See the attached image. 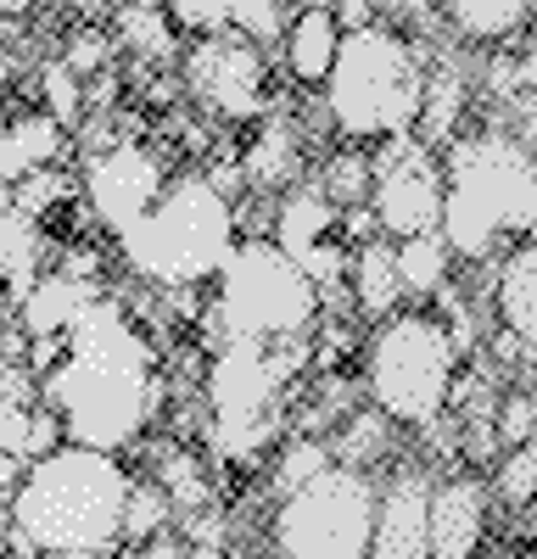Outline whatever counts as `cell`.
Segmentation results:
<instances>
[{
	"label": "cell",
	"instance_id": "cell-7",
	"mask_svg": "<svg viewBox=\"0 0 537 559\" xmlns=\"http://www.w3.org/2000/svg\"><path fill=\"white\" fill-rule=\"evenodd\" d=\"M454 369H460V347L437 313H420V308L392 313L381 319V331L370 336V353H365L370 408L386 414L392 426L431 431L448 414V397H454Z\"/></svg>",
	"mask_w": 537,
	"mask_h": 559
},
{
	"label": "cell",
	"instance_id": "cell-11",
	"mask_svg": "<svg viewBox=\"0 0 537 559\" xmlns=\"http://www.w3.org/2000/svg\"><path fill=\"white\" fill-rule=\"evenodd\" d=\"M168 179H174V168L163 163V152L141 146V140H118V146L84 157L79 197H84L90 218L118 241L134 218H146L157 207V197L168 191Z\"/></svg>",
	"mask_w": 537,
	"mask_h": 559
},
{
	"label": "cell",
	"instance_id": "cell-39",
	"mask_svg": "<svg viewBox=\"0 0 537 559\" xmlns=\"http://www.w3.org/2000/svg\"><path fill=\"white\" fill-rule=\"evenodd\" d=\"M492 353H499V364H515V358H526V353H521V342H515L510 331H499V336H492Z\"/></svg>",
	"mask_w": 537,
	"mask_h": 559
},
{
	"label": "cell",
	"instance_id": "cell-31",
	"mask_svg": "<svg viewBox=\"0 0 537 559\" xmlns=\"http://www.w3.org/2000/svg\"><path fill=\"white\" fill-rule=\"evenodd\" d=\"M302 7H275V0H230V34H241L247 45H275L286 39V28L297 23Z\"/></svg>",
	"mask_w": 537,
	"mask_h": 559
},
{
	"label": "cell",
	"instance_id": "cell-25",
	"mask_svg": "<svg viewBox=\"0 0 537 559\" xmlns=\"http://www.w3.org/2000/svg\"><path fill=\"white\" fill-rule=\"evenodd\" d=\"M448 28L460 39H476V45H504V39H521L526 23H532V7L521 0H454L442 7Z\"/></svg>",
	"mask_w": 537,
	"mask_h": 559
},
{
	"label": "cell",
	"instance_id": "cell-16",
	"mask_svg": "<svg viewBox=\"0 0 537 559\" xmlns=\"http://www.w3.org/2000/svg\"><path fill=\"white\" fill-rule=\"evenodd\" d=\"M45 269H51V236L28 213H17L12 185H0V286H7L12 308L39 286Z\"/></svg>",
	"mask_w": 537,
	"mask_h": 559
},
{
	"label": "cell",
	"instance_id": "cell-9",
	"mask_svg": "<svg viewBox=\"0 0 537 559\" xmlns=\"http://www.w3.org/2000/svg\"><path fill=\"white\" fill-rule=\"evenodd\" d=\"M375 526V481L365 471L331 464L297 492L275 498L268 543L281 559H370Z\"/></svg>",
	"mask_w": 537,
	"mask_h": 559
},
{
	"label": "cell",
	"instance_id": "cell-19",
	"mask_svg": "<svg viewBox=\"0 0 537 559\" xmlns=\"http://www.w3.org/2000/svg\"><path fill=\"white\" fill-rule=\"evenodd\" d=\"M68 152V134L45 118L39 107L0 112V185H17L34 168H51Z\"/></svg>",
	"mask_w": 537,
	"mask_h": 559
},
{
	"label": "cell",
	"instance_id": "cell-32",
	"mask_svg": "<svg viewBox=\"0 0 537 559\" xmlns=\"http://www.w3.org/2000/svg\"><path fill=\"white\" fill-rule=\"evenodd\" d=\"M331 448L325 442H313V437H297V442H286L281 448V459H275V498H286V492H297L302 481H313L320 471H331Z\"/></svg>",
	"mask_w": 537,
	"mask_h": 559
},
{
	"label": "cell",
	"instance_id": "cell-36",
	"mask_svg": "<svg viewBox=\"0 0 537 559\" xmlns=\"http://www.w3.org/2000/svg\"><path fill=\"white\" fill-rule=\"evenodd\" d=\"M532 426H537V397L532 392L504 397V408L492 414V431H499V442H510V448H521L532 437Z\"/></svg>",
	"mask_w": 537,
	"mask_h": 559
},
{
	"label": "cell",
	"instance_id": "cell-23",
	"mask_svg": "<svg viewBox=\"0 0 537 559\" xmlns=\"http://www.w3.org/2000/svg\"><path fill=\"white\" fill-rule=\"evenodd\" d=\"M347 280H353V308L365 313V319H392V313H397L403 286H397L392 241H365V247H353Z\"/></svg>",
	"mask_w": 537,
	"mask_h": 559
},
{
	"label": "cell",
	"instance_id": "cell-17",
	"mask_svg": "<svg viewBox=\"0 0 537 559\" xmlns=\"http://www.w3.org/2000/svg\"><path fill=\"white\" fill-rule=\"evenodd\" d=\"M492 313L521 342V353L537 358V236L504 252L499 274H492Z\"/></svg>",
	"mask_w": 537,
	"mask_h": 559
},
{
	"label": "cell",
	"instance_id": "cell-10",
	"mask_svg": "<svg viewBox=\"0 0 537 559\" xmlns=\"http://www.w3.org/2000/svg\"><path fill=\"white\" fill-rule=\"evenodd\" d=\"M370 213L375 229H386L392 241H415V236H437L442 224V163L431 157V146H420L415 134L381 140V157H370Z\"/></svg>",
	"mask_w": 537,
	"mask_h": 559
},
{
	"label": "cell",
	"instance_id": "cell-6",
	"mask_svg": "<svg viewBox=\"0 0 537 559\" xmlns=\"http://www.w3.org/2000/svg\"><path fill=\"white\" fill-rule=\"evenodd\" d=\"M313 319L320 292L268 236H241L213 274L207 331L218 342H302Z\"/></svg>",
	"mask_w": 537,
	"mask_h": 559
},
{
	"label": "cell",
	"instance_id": "cell-34",
	"mask_svg": "<svg viewBox=\"0 0 537 559\" xmlns=\"http://www.w3.org/2000/svg\"><path fill=\"white\" fill-rule=\"evenodd\" d=\"M112 51H118L112 34L79 28V34L62 45V68H68L73 79H102V73H112Z\"/></svg>",
	"mask_w": 537,
	"mask_h": 559
},
{
	"label": "cell",
	"instance_id": "cell-12",
	"mask_svg": "<svg viewBox=\"0 0 537 559\" xmlns=\"http://www.w3.org/2000/svg\"><path fill=\"white\" fill-rule=\"evenodd\" d=\"M268 241H275L302 274L313 292H347V263H353V241H347V224L342 207L325 202L320 185H297L286 191V202H275V224H268Z\"/></svg>",
	"mask_w": 537,
	"mask_h": 559
},
{
	"label": "cell",
	"instance_id": "cell-20",
	"mask_svg": "<svg viewBox=\"0 0 537 559\" xmlns=\"http://www.w3.org/2000/svg\"><path fill=\"white\" fill-rule=\"evenodd\" d=\"M281 51H286V73L302 90H325V79L336 68V51H342V28H336L331 7H302L297 23L281 39Z\"/></svg>",
	"mask_w": 537,
	"mask_h": 559
},
{
	"label": "cell",
	"instance_id": "cell-41",
	"mask_svg": "<svg viewBox=\"0 0 537 559\" xmlns=\"http://www.w3.org/2000/svg\"><path fill=\"white\" fill-rule=\"evenodd\" d=\"M39 559H107V554H39Z\"/></svg>",
	"mask_w": 537,
	"mask_h": 559
},
{
	"label": "cell",
	"instance_id": "cell-14",
	"mask_svg": "<svg viewBox=\"0 0 537 559\" xmlns=\"http://www.w3.org/2000/svg\"><path fill=\"white\" fill-rule=\"evenodd\" d=\"M370 559H431V476L426 471H397L386 487H375Z\"/></svg>",
	"mask_w": 537,
	"mask_h": 559
},
{
	"label": "cell",
	"instance_id": "cell-8",
	"mask_svg": "<svg viewBox=\"0 0 537 559\" xmlns=\"http://www.w3.org/2000/svg\"><path fill=\"white\" fill-rule=\"evenodd\" d=\"M302 364V342H218L202 403H207V437L218 459L258 453L281 426V392Z\"/></svg>",
	"mask_w": 537,
	"mask_h": 559
},
{
	"label": "cell",
	"instance_id": "cell-26",
	"mask_svg": "<svg viewBox=\"0 0 537 559\" xmlns=\"http://www.w3.org/2000/svg\"><path fill=\"white\" fill-rule=\"evenodd\" d=\"M386 442H392V419L375 414V408H358V414L342 419L336 442H325V448H331L336 464H347V471H370V464L386 453Z\"/></svg>",
	"mask_w": 537,
	"mask_h": 559
},
{
	"label": "cell",
	"instance_id": "cell-28",
	"mask_svg": "<svg viewBox=\"0 0 537 559\" xmlns=\"http://www.w3.org/2000/svg\"><path fill=\"white\" fill-rule=\"evenodd\" d=\"M39 112L51 118L68 140L84 129V79H73V73L62 68V57L39 68Z\"/></svg>",
	"mask_w": 537,
	"mask_h": 559
},
{
	"label": "cell",
	"instance_id": "cell-5",
	"mask_svg": "<svg viewBox=\"0 0 537 559\" xmlns=\"http://www.w3.org/2000/svg\"><path fill=\"white\" fill-rule=\"evenodd\" d=\"M236 241V202H224L207 174H174L157 207L118 236V252L146 286L196 292L213 286Z\"/></svg>",
	"mask_w": 537,
	"mask_h": 559
},
{
	"label": "cell",
	"instance_id": "cell-35",
	"mask_svg": "<svg viewBox=\"0 0 537 559\" xmlns=\"http://www.w3.org/2000/svg\"><path fill=\"white\" fill-rule=\"evenodd\" d=\"M168 23L191 39H213V34H230V0H174Z\"/></svg>",
	"mask_w": 537,
	"mask_h": 559
},
{
	"label": "cell",
	"instance_id": "cell-13",
	"mask_svg": "<svg viewBox=\"0 0 537 559\" xmlns=\"http://www.w3.org/2000/svg\"><path fill=\"white\" fill-rule=\"evenodd\" d=\"M179 84H186L213 118H230V123L258 118L268 107V62L241 34L191 39V51L179 57Z\"/></svg>",
	"mask_w": 537,
	"mask_h": 559
},
{
	"label": "cell",
	"instance_id": "cell-29",
	"mask_svg": "<svg viewBox=\"0 0 537 559\" xmlns=\"http://www.w3.org/2000/svg\"><path fill=\"white\" fill-rule=\"evenodd\" d=\"M325 191V202L331 207H342V213H353V207H370V185H375V174H370V157L358 152V146H347V152H336L331 157V168L313 179Z\"/></svg>",
	"mask_w": 537,
	"mask_h": 559
},
{
	"label": "cell",
	"instance_id": "cell-1",
	"mask_svg": "<svg viewBox=\"0 0 537 559\" xmlns=\"http://www.w3.org/2000/svg\"><path fill=\"white\" fill-rule=\"evenodd\" d=\"M157 342L123 297H96L62 336V358L39 376V408L57 414L62 442L123 453L163 408Z\"/></svg>",
	"mask_w": 537,
	"mask_h": 559
},
{
	"label": "cell",
	"instance_id": "cell-22",
	"mask_svg": "<svg viewBox=\"0 0 537 559\" xmlns=\"http://www.w3.org/2000/svg\"><path fill=\"white\" fill-rule=\"evenodd\" d=\"M465 107H470L465 68H460V62H437V68L426 73V102H420L415 140H420V146H454L460 123H465Z\"/></svg>",
	"mask_w": 537,
	"mask_h": 559
},
{
	"label": "cell",
	"instance_id": "cell-3",
	"mask_svg": "<svg viewBox=\"0 0 537 559\" xmlns=\"http://www.w3.org/2000/svg\"><path fill=\"white\" fill-rule=\"evenodd\" d=\"M448 258L487 263L499 247L537 236V157L504 129L460 134L442 152V224Z\"/></svg>",
	"mask_w": 537,
	"mask_h": 559
},
{
	"label": "cell",
	"instance_id": "cell-37",
	"mask_svg": "<svg viewBox=\"0 0 537 559\" xmlns=\"http://www.w3.org/2000/svg\"><path fill=\"white\" fill-rule=\"evenodd\" d=\"M23 471H28V464H23L17 453H0V492H17Z\"/></svg>",
	"mask_w": 537,
	"mask_h": 559
},
{
	"label": "cell",
	"instance_id": "cell-38",
	"mask_svg": "<svg viewBox=\"0 0 537 559\" xmlns=\"http://www.w3.org/2000/svg\"><path fill=\"white\" fill-rule=\"evenodd\" d=\"M515 140L537 157V102H526V107H521V134H515Z\"/></svg>",
	"mask_w": 537,
	"mask_h": 559
},
{
	"label": "cell",
	"instance_id": "cell-30",
	"mask_svg": "<svg viewBox=\"0 0 537 559\" xmlns=\"http://www.w3.org/2000/svg\"><path fill=\"white\" fill-rule=\"evenodd\" d=\"M174 526V503L157 481H134L129 503H123V548H141L152 537H163Z\"/></svg>",
	"mask_w": 537,
	"mask_h": 559
},
{
	"label": "cell",
	"instance_id": "cell-4",
	"mask_svg": "<svg viewBox=\"0 0 537 559\" xmlns=\"http://www.w3.org/2000/svg\"><path fill=\"white\" fill-rule=\"evenodd\" d=\"M426 57L409 34L392 23H370L342 34L336 68L325 79V112L347 146H381V140L415 134L426 102Z\"/></svg>",
	"mask_w": 537,
	"mask_h": 559
},
{
	"label": "cell",
	"instance_id": "cell-40",
	"mask_svg": "<svg viewBox=\"0 0 537 559\" xmlns=\"http://www.w3.org/2000/svg\"><path fill=\"white\" fill-rule=\"evenodd\" d=\"M12 84H17V57H12V51H0V96H7Z\"/></svg>",
	"mask_w": 537,
	"mask_h": 559
},
{
	"label": "cell",
	"instance_id": "cell-33",
	"mask_svg": "<svg viewBox=\"0 0 537 559\" xmlns=\"http://www.w3.org/2000/svg\"><path fill=\"white\" fill-rule=\"evenodd\" d=\"M492 492H499L504 503H532L537 498V426L521 448H510L499 459V471H492Z\"/></svg>",
	"mask_w": 537,
	"mask_h": 559
},
{
	"label": "cell",
	"instance_id": "cell-18",
	"mask_svg": "<svg viewBox=\"0 0 537 559\" xmlns=\"http://www.w3.org/2000/svg\"><path fill=\"white\" fill-rule=\"evenodd\" d=\"M96 280H73L62 269H45L39 274V286L17 302V331L28 342H51V336H68V324L96 302Z\"/></svg>",
	"mask_w": 537,
	"mask_h": 559
},
{
	"label": "cell",
	"instance_id": "cell-27",
	"mask_svg": "<svg viewBox=\"0 0 537 559\" xmlns=\"http://www.w3.org/2000/svg\"><path fill=\"white\" fill-rule=\"evenodd\" d=\"M392 258H397V286H403V297H431V292H442L448 263H454V258H448V247H442V236L397 241Z\"/></svg>",
	"mask_w": 537,
	"mask_h": 559
},
{
	"label": "cell",
	"instance_id": "cell-2",
	"mask_svg": "<svg viewBox=\"0 0 537 559\" xmlns=\"http://www.w3.org/2000/svg\"><path fill=\"white\" fill-rule=\"evenodd\" d=\"M134 476L118 453L96 448H51L34 459L12 503H7V537L17 559L39 554H118L123 548V503Z\"/></svg>",
	"mask_w": 537,
	"mask_h": 559
},
{
	"label": "cell",
	"instance_id": "cell-15",
	"mask_svg": "<svg viewBox=\"0 0 537 559\" xmlns=\"http://www.w3.org/2000/svg\"><path fill=\"white\" fill-rule=\"evenodd\" d=\"M487 537V481H431V559H476Z\"/></svg>",
	"mask_w": 537,
	"mask_h": 559
},
{
	"label": "cell",
	"instance_id": "cell-21",
	"mask_svg": "<svg viewBox=\"0 0 537 559\" xmlns=\"http://www.w3.org/2000/svg\"><path fill=\"white\" fill-rule=\"evenodd\" d=\"M297 174H302V140H297V123L291 118H268L252 146L241 152V179L252 191L275 197V191H297Z\"/></svg>",
	"mask_w": 537,
	"mask_h": 559
},
{
	"label": "cell",
	"instance_id": "cell-24",
	"mask_svg": "<svg viewBox=\"0 0 537 559\" xmlns=\"http://www.w3.org/2000/svg\"><path fill=\"white\" fill-rule=\"evenodd\" d=\"M112 39L141 68H174L179 62V28L168 23V7H118Z\"/></svg>",
	"mask_w": 537,
	"mask_h": 559
}]
</instances>
